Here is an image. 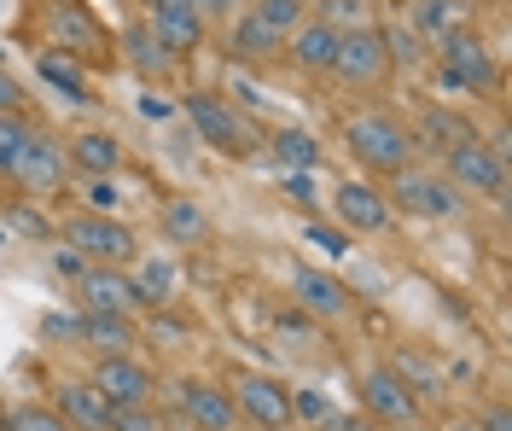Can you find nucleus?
Wrapping results in <instances>:
<instances>
[{
	"mask_svg": "<svg viewBox=\"0 0 512 431\" xmlns=\"http://www.w3.org/2000/svg\"><path fill=\"white\" fill-rule=\"evenodd\" d=\"M53 263H59L64 274H70V280H76V274H82V268H88V257H82V251H76V245H59V251H53Z\"/></svg>",
	"mask_w": 512,
	"mask_h": 431,
	"instance_id": "obj_41",
	"label": "nucleus"
},
{
	"mask_svg": "<svg viewBox=\"0 0 512 431\" xmlns=\"http://www.w3.org/2000/svg\"><path fill=\"white\" fill-rule=\"evenodd\" d=\"M443 181L454 193H478V199H501L507 187V169H501V152L483 146V140H460L443 152Z\"/></svg>",
	"mask_w": 512,
	"mask_h": 431,
	"instance_id": "obj_7",
	"label": "nucleus"
},
{
	"mask_svg": "<svg viewBox=\"0 0 512 431\" xmlns=\"http://www.w3.org/2000/svg\"><path fill=\"white\" fill-rule=\"evenodd\" d=\"M361 408H367V420H379V426H408L419 414V397L390 373V367H367V373H361Z\"/></svg>",
	"mask_w": 512,
	"mask_h": 431,
	"instance_id": "obj_11",
	"label": "nucleus"
},
{
	"mask_svg": "<svg viewBox=\"0 0 512 431\" xmlns=\"http://www.w3.org/2000/svg\"><path fill=\"white\" fill-rule=\"evenodd\" d=\"M332 210H338V222L355 233H390L396 222V210L384 199L379 187H367V181H338L332 187Z\"/></svg>",
	"mask_w": 512,
	"mask_h": 431,
	"instance_id": "obj_14",
	"label": "nucleus"
},
{
	"mask_svg": "<svg viewBox=\"0 0 512 431\" xmlns=\"http://www.w3.org/2000/svg\"><path fill=\"white\" fill-rule=\"evenodd\" d=\"M251 12L262 18V24H274L280 35H291L297 24H303V18H309V12H303V0H256Z\"/></svg>",
	"mask_w": 512,
	"mask_h": 431,
	"instance_id": "obj_32",
	"label": "nucleus"
},
{
	"mask_svg": "<svg viewBox=\"0 0 512 431\" xmlns=\"http://www.w3.org/2000/svg\"><path fill=\"white\" fill-rule=\"evenodd\" d=\"M94 385L99 397L111 402V408H140V402H152V373L134 362V356H99V367H94Z\"/></svg>",
	"mask_w": 512,
	"mask_h": 431,
	"instance_id": "obj_13",
	"label": "nucleus"
},
{
	"mask_svg": "<svg viewBox=\"0 0 512 431\" xmlns=\"http://www.w3.org/2000/svg\"><path fill=\"white\" fill-rule=\"evenodd\" d=\"M158 228H163V239H169V245H204L210 216H204L192 199H169V204H163V222H158Z\"/></svg>",
	"mask_w": 512,
	"mask_h": 431,
	"instance_id": "obj_24",
	"label": "nucleus"
},
{
	"mask_svg": "<svg viewBox=\"0 0 512 431\" xmlns=\"http://www.w3.org/2000/svg\"><path fill=\"white\" fill-rule=\"evenodd\" d=\"M175 286H181V274H175L169 257H146V263L134 268V280H128L134 303H146V309H163V303L175 298Z\"/></svg>",
	"mask_w": 512,
	"mask_h": 431,
	"instance_id": "obj_22",
	"label": "nucleus"
},
{
	"mask_svg": "<svg viewBox=\"0 0 512 431\" xmlns=\"http://www.w3.org/2000/svg\"><path fill=\"white\" fill-rule=\"evenodd\" d=\"M6 431H70L59 408H12L6 414Z\"/></svg>",
	"mask_w": 512,
	"mask_h": 431,
	"instance_id": "obj_33",
	"label": "nucleus"
},
{
	"mask_svg": "<svg viewBox=\"0 0 512 431\" xmlns=\"http://www.w3.org/2000/svg\"><path fill=\"white\" fill-rule=\"evenodd\" d=\"M437 82H443L448 94H495L501 70H495V53L483 47L478 35L454 30L437 41Z\"/></svg>",
	"mask_w": 512,
	"mask_h": 431,
	"instance_id": "obj_2",
	"label": "nucleus"
},
{
	"mask_svg": "<svg viewBox=\"0 0 512 431\" xmlns=\"http://www.w3.org/2000/svg\"><path fill=\"white\" fill-rule=\"evenodd\" d=\"M309 239H315L320 251H332V257H344V245H350L344 233H332V228H309Z\"/></svg>",
	"mask_w": 512,
	"mask_h": 431,
	"instance_id": "obj_42",
	"label": "nucleus"
},
{
	"mask_svg": "<svg viewBox=\"0 0 512 431\" xmlns=\"http://www.w3.org/2000/svg\"><path fill=\"white\" fill-rule=\"evenodd\" d=\"M181 408H187V420L198 431H233V426H239L233 397L216 391V385H187V391H181Z\"/></svg>",
	"mask_w": 512,
	"mask_h": 431,
	"instance_id": "obj_21",
	"label": "nucleus"
},
{
	"mask_svg": "<svg viewBox=\"0 0 512 431\" xmlns=\"http://www.w3.org/2000/svg\"><path fill=\"white\" fill-rule=\"evenodd\" d=\"M192 12H198V18H222L227 6H233V0H187Z\"/></svg>",
	"mask_w": 512,
	"mask_h": 431,
	"instance_id": "obj_45",
	"label": "nucleus"
},
{
	"mask_svg": "<svg viewBox=\"0 0 512 431\" xmlns=\"http://www.w3.org/2000/svg\"><path fill=\"white\" fill-rule=\"evenodd\" d=\"M6 175H12V187H18L24 199H47V193H64V181H70L64 140H53V134H30V140H24V152H18V164L6 169Z\"/></svg>",
	"mask_w": 512,
	"mask_h": 431,
	"instance_id": "obj_6",
	"label": "nucleus"
},
{
	"mask_svg": "<svg viewBox=\"0 0 512 431\" xmlns=\"http://www.w3.org/2000/svg\"><path fill=\"white\" fill-rule=\"evenodd\" d=\"M111 431H158V414L140 402V408H117L111 414Z\"/></svg>",
	"mask_w": 512,
	"mask_h": 431,
	"instance_id": "obj_35",
	"label": "nucleus"
},
{
	"mask_svg": "<svg viewBox=\"0 0 512 431\" xmlns=\"http://www.w3.org/2000/svg\"><path fill=\"white\" fill-rule=\"evenodd\" d=\"M338 35L344 30H332L326 18H303V24L286 35V59L303 70V76H326V70H332V53H338Z\"/></svg>",
	"mask_w": 512,
	"mask_h": 431,
	"instance_id": "obj_16",
	"label": "nucleus"
},
{
	"mask_svg": "<svg viewBox=\"0 0 512 431\" xmlns=\"http://www.w3.org/2000/svg\"><path fill=\"white\" fill-rule=\"evenodd\" d=\"M454 431H478V420H460V426H454Z\"/></svg>",
	"mask_w": 512,
	"mask_h": 431,
	"instance_id": "obj_46",
	"label": "nucleus"
},
{
	"mask_svg": "<svg viewBox=\"0 0 512 431\" xmlns=\"http://www.w3.org/2000/svg\"><path fill=\"white\" fill-rule=\"evenodd\" d=\"M64 245H76L88 263H105V268H123L134 263V233L111 216V210H82L64 222Z\"/></svg>",
	"mask_w": 512,
	"mask_h": 431,
	"instance_id": "obj_4",
	"label": "nucleus"
},
{
	"mask_svg": "<svg viewBox=\"0 0 512 431\" xmlns=\"http://www.w3.org/2000/svg\"><path fill=\"white\" fill-rule=\"evenodd\" d=\"M390 210H402V216H454L460 210V193L448 187L443 175H431V169H414L402 164L390 175Z\"/></svg>",
	"mask_w": 512,
	"mask_h": 431,
	"instance_id": "obj_9",
	"label": "nucleus"
},
{
	"mask_svg": "<svg viewBox=\"0 0 512 431\" xmlns=\"http://www.w3.org/2000/svg\"><path fill=\"white\" fill-rule=\"evenodd\" d=\"M181 111H187V123L198 129V140H210L222 158H256L262 140H256V129L227 100H216V94H187Z\"/></svg>",
	"mask_w": 512,
	"mask_h": 431,
	"instance_id": "obj_3",
	"label": "nucleus"
},
{
	"mask_svg": "<svg viewBox=\"0 0 512 431\" xmlns=\"http://www.w3.org/2000/svg\"><path fill=\"white\" fill-rule=\"evenodd\" d=\"M320 18H326L332 30H361V24H367V6H361V0H320Z\"/></svg>",
	"mask_w": 512,
	"mask_h": 431,
	"instance_id": "obj_34",
	"label": "nucleus"
},
{
	"mask_svg": "<svg viewBox=\"0 0 512 431\" xmlns=\"http://www.w3.org/2000/svg\"><path fill=\"white\" fill-rule=\"evenodd\" d=\"M82 338L94 344L99 356H123L128 344H134V327H128V315H99V309H82Z\"/></svg>",
	"mask_w": 512,
	"mask_h": 431,
	"instance_id": "obj_25",
	"label": "nucleus"
},
{
	"mask_svg": "<svg viewBox=\"0 0 512 431\" xmlns=\"http://www.w3.org/2000/svg\"><path fill=\"white\" fill-rule=\"evenodd\" d=\"M233 408H239V420H251L256 431L291 426V397H286V385H274L268 373H239Z\"/></svg>",
	"mask_w": 512,
	"mask_h": 431,
	"instance_id": "obj_12",
	"label": "nucleus"
},
{
	"mask_svg": "<svg viewBox=\"0 0 512 431\" xmlns=\"http://www.w3.org/2000/svg\"><path fill=\"white\" fill-rule=\"evenodd\" d=\"M425 134H431V146H460V140H478V129L466 123V117H454V111H443V105H431L425 111Z\"/></svg>",
	"mask_w": 512,
	"mask_h": 431,
	"instance_id": "obj_29",
	"label": "nucleus"
},
{
	"mask_svg": "<svg viewBox=\"0 0 512 431\" xmlns=\"http://www.w3.org/2000/svg\"><path fill=\"white\" fill-rule=\"evenodd\" d=\"M111 204H117L111 175H88V210H111Z\"/></svg>",
	"mask_w": 512,
	"mask_h": 431,
	"instance_id": "obj_39",
	"label": "nucleus"
},
{
	"mask_svg": "<svg viewBox=\"0 0 512 431\" xmlns=\"http://www.w3.org/2000/svg\"><path fill=\"white\" fill-rule=\"evenodd\" d=\"M30 134L35 129L18 117V111H0V175L18 164V152H24V140H30Z\"/></svg>",
	"mask_w": 512,
	"mask_h": 431,
	"instance_id": "obj_30",
	"label": "nucleus"
},
{
	"mask_svg": "<svg viewBox=\"0 0 512 431\" xmlns=\"http://www.w3.org/2000/svg\"><path fill=\"white\" fill-rule=\"evenodd\" d=\"M344 146H350V158L361 169H373V175H396V169L414 158V134L402 129L396 117H384V111H361L344 123Z\"/></svg>",
	"mask_w": 512,
	"mask_h": 431,
	"instance_id": "obj_1",
	"label": "nucleus"
},
{
	"mask_svg": "<svg viewBox=\"0 0 512 431\" xmlns=\"http://www.w3.org/2000/svg\"><path fill=\"white\" fill-rule=\"evenodd\" d=\"M123 59L140 70V76H163V70L175 65V59L163 53V41H158L152 30H123Z\"/></svg>",
	"mask_w": 512,
	"mask_h": 431,
	"instance_id": "obj_27",
	"label": "nucleus"
},
{
	"mask_svg": "<svg viewBox=\"0 0 512 431\" xmlns=\"http://www.w3.org/2000/svg\"><path fill=\"white\" fill-rule=\"evenodd\" d=\"M6 222H12V228H24L30 239H53V228H47L35 210H24V204H12V210H6Z\"/></svg>",
	"mask_w": 512,
	"mask_h": 431,
	"instance_id": "obj_37",
	"label": "nucleus"
},
{
	"mask_svg": "<svg viewBox=\"0 0 512 431\" xmlns=\"http://www.w3.org/2000/svg\"><path fill=\"white\" fill-rule=\"evenodd\" d=\"M47 30H53V53L76 59V65H105L111 59V35L99 30V18L76 0H59L47 12Z\"/></svg>",
	"mask_w": 512,
	"mask_h": 431,
	"instance_id": "obj_5",
	"label": "nucleus"
},
{
	"mask_svg": "<svg viewBox=\"0 0 512 431\" xmlns=\"http://www.w3.org/2000/svg\"><path fill=\"white\" fill-rule=\"evenodd\" d=\"M320 431H379V420H367V414H338V408H332V414L320 420Z\"/></svg>",
	"mask_w": 512,
	"mask_h": 431,
	"instance_id": "obj_38",
	"label": "nucleus"
},
{
	"mask_svg": "<svg viewBox=\"0 0 512 431\" xmlns=\"http://www.w3.org/2000/svg\"><path fill=\"white\" fill-rule=\"evenodd\" d=\"M286 286L297 309L309 315V321H338V315H350V286L344 280H332L326 268L315 263H286Z\"/></svg>",
	"mask_w": 512,
	"mask_h": 431,
	"instance_id": "obj_10",
	"label": "nucleus"
},
{
	"mask_svg": "<svg viewBox=\"0 0 512 431\" xmlns=\"http://www.w3.org/2000/svg\"><path fill=\"white\" fill-rule=\"evenodd\" d=\"M64 158H70V169H82V175H117V164H123V140L111 129H82L64 140Z\"/></svg>",
	"mask_w": 512,
	"mask_h": 431,
	"instance_id": "obj_18",
	"label": "nucleus"
},
{
	"mask_svg": "<svg viewBox=\"0 0 512 431\" xmlns=\"http://www.w3.org/2000/svg\"><path fill=\"white\" fill-rule=\"evenodd\" d=\"M286 193L297 204H315V181H309V169H286Z\"/></svg>",
	"mask_w": 512,
	"mask_h": 431,
	"instance_id": "obj_40",
	"label": "nucleus"
},
{
	"mask_svg": "<svg viewBox=\"0 0 512 431\" xmlns=\"http://www.w3.org/2000/svg\"><path fill=\"white\" fill-rule=\"evenodd\" d=\"M268 146H274L280 169H315L320 164V146L303 129H274V134H268Z\"/></svg>",
	"mask_w": 512,
	"mask_h": 431,
	"instance_id": "obj_28",
	"label": "nucleus"
},
{
	"mask_svg": "<svg viewBox=\"0 0 512 431\" xmlns=\"http://www.w3.org/2000/svg\"><path fill=\"white\" fill-rule=\"evenodd\" d=\"M146 30L163 41L169 59H187V53L204 47V18L192 12L187 0H152V24H146Z\"/></svg>",
	"mask_w": 512,
	"mask_h": 431,
	"instance_id": "obj_15",
	"label": "nucleus"
},
{
	"mask_svg": "<svg viewBox=\"0 0 512 431\" xmlns=\"http://www.w3.org/2000/svg\"><path fill=\"white\" fill-rule=\"evenodd\" d=\"M59 414L70 431H111V402L99 397L94 385H59Z\"/></svg>",
	"mask_w": 512,
	"mask_h": 431,
	"instance_id": "obj_20",
	"label": "nucleus"
},
{
	"mask_svg": "<svg viewBox=\"0 0 512 431\" xmlns=\"http://www.w3.org/2000/svg\"><path fill=\"white\" fill-rule=\"evenodd\" d=\"M274 431H291V426H274Z\"/></svg>",
	"mask_w": 512,
	"mask_h": 431,
	"instance_id": "obj_48",
	"label": "nucleus"
},
{
	"mask_svg": "<svg viewBox=\"0 0 512 431\" xmlns=\"http://www.w3.org/2000/svg\"><path fill=\"white\" fill-rule=\"evenodd\" d=\"M291 414H303L309 426H320L332 408H326V397H320V391H297V397H291Z\"/></svg>",
	"mask_w": 512,
	"mask_h": 431,
	"instance_id": "obj_36",
	"label": "nucleus"
},
{
	"mask_svg": "<svg viewBox=\"0 0 512 431\" xmlns=\"http://www.w3.org/2000/svg\"><path fill=\"white\" fill-rule=\"evenodd\" d=\"M227 53H233V59H251V65H262V59H280V53H286V35L274 30V24H262L256 12H245V18L227 30Z\"/></svg>",
	"mask_w": 512,
	"mask_h": 431,
	"instance_id": "obj_19",
	"label": "nucleus"
},
{
	"mask_svg": "<svg viewBox=\"0 0 512 431\" xmlns=\"http://www.w3.org/2000/svg\"><path fill=\"white\" fill-rule=\"evenodd\" d=\"M478 431H512V414L507 408H489V414L478 420Z\"/></svg>",
	"mask_w": 512,
	"mask_h": 431,
	"instance_id": "obj_44",
	"label": "nucleus"
},
{
	"mask_svg": "<svg viewBox=\"0 0 512 431\" xmlns=\"http://www.w3.org/2000/svg\"><path fill=\"white\" fill-rule=\"evenodd\" d=\"M35 76H41L47 88H59L64 100H76V105L94 100V94H88V76H82V65H76V59H64V53H41V59H35Z\"/></svg>",
	"mask_w": 512,
	"mask_h": 431,
	"instance_id": "obj_26",
	"label": "nucleus"
},
{
	"mask_svg": "<svg viewBox=\"0 0 512 431\" xmlns=\"http://www.w3.org/2000/svg\"><path fill=\"white\" fill-rule=\"evenodd\" d=\"M390 431H425V426H414V420H408V426H390Z\"/></svg>",
	"mask_w": 512,
	"mask_h": 431,
	"instance_id": "obj_47",
	"label": "nucleus"
},
{
	"mask_svg": "<svg viewBox=\"0 0 512 431\" xmlns=\"http://www.w3.org/2000/svg\"><path fill=\"white\" fill-rule=\"evenodd\" d=\"M18 105H24V88H18V82L0 70V111H18Z\"/></svg>",
	"mask_w": 512,
	"mask_h": 431,
	"instance_id": "obj_43",
	"label": "nucleus"
},
{
	"mask_svg": "<svg viewBox=\"0 0 512 431\" xmlns=\"http://www.w3.org/2000/svg\"><path fill=\"white\" fill-rule=\"evenodd\" d=\"M76 298H82V309H99V315H128V309H140L134 292H128V280L105 263H88L76 274Z\"/></svg>",
	"mask_w": 512,
	"mask_h": 431,
	"instance_id": "obj_17",
	"label": "nucleus"
},
{
	"mask_svg": "<svg viewBox=\"0 0 512 431\" xmlns=\"http://www.w3.org/2000/svg\"><path fill=\"white\" fill-rule=\"evenodd\" d=\"M326 76H338V82H350V88H373L390 76V47H384V30L373 24H361V30H344L338 35V53H332V70Z\"/></svg>",
	"mask_w": 512,
	"mask_h": 431,
	"instance_id": "obj_8",
	"label": "nucleus"
},
{
	"mask_svg": "<svg viewBox=\"0 0 512 431\" xmlns=\"http://www.w3.org/2000/svg\"><path fill=\"white\" fill-rule=\"evenodd\" d=\"M390 373H396L414 397H419V391H437V373H431V362H425V356H414V350H402V356L390 362Z\"/></svg>",
	"mask_w": 512,
	"mask_h": 431,
	"instance_id": "obj_31",
	"label": "nucleus"
},
{
	"mask_svg": "<svg viewBox=\"0 0 512 431\" xmlns=\"http://www.w3.org/2000/svg\"><path fill=\"white\" fill-rule=\"evenodd\" d=\"M466 18H472L466 0H414V35H425V41H443V35L466 30Z\"/></svg>",
	"mask_w": 512,
	"mask_h": 431,
	"instance_id": "obj_23",
	"label": "nucleus"
}]
</instances>
